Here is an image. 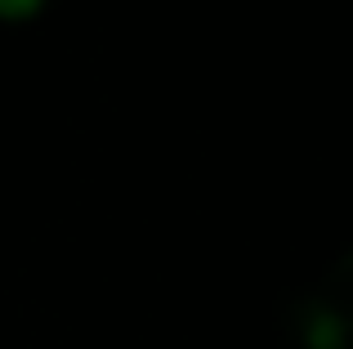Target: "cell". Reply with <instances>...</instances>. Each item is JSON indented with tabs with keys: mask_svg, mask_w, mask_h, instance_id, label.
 Returning a JSON list of instances; mask_svg holds the SVG:
<instances>
[{
	"mask_svg": "<svg viewBox=\"0 0 353 349\" xmlns=\"http://www.w3.org/2000/svg\"><path fill=\"white\" fill-rule=\"evenodd\" d=\"M349 255H340L322 291H304V296L286 300L282 327L295 349H349Z\"/></svg>",
	"mask_w": 353,
	"mask_h": 349,
	"instance_id": "6da1fadb",
	"label": "cell"
},
{
	"mask_svg": "<svg viewBox=\"0 0 353 349\" xmlns=\"http://www.w3.org/2000/svg\"><path fill=\"white\" fill-rule=\"evenodd\" d=\"M50 9V0H0V23H32Z\"/></svg>",
	"mask_w": 353,
	"mask_h": 349,
	"instance_id": "7a4b0ae2",
	"label": "cell"
}]
</instances>
